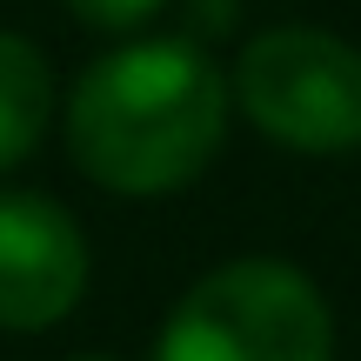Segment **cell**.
Masks as SVG:
<instances>
[{"mask_svg":"<svg viewBox=\"0 0 361 361\" xmlns=\"http://www.w3.org/2000/svg\"><path fill=\"white\" fill-rule=\"evenodd\" d=\"M241 114L288 154H355L361 147V47L328 27H268L234 61Z\"/></svg>","mask_w":361,"mask_h":361,"instance_id":"3957f363","label":"cell"},{"mask_svg":"<svg viewBox=\"0 0 361 361\" xmlns=\"http://www.w3.org/2000/svg\"><path fill=\"white\" fill-rule=\"evenodd\" d=\"M154 361H335V314L301 268L247 255L174 301Z\"/></svg>","mask_w":361,"mask_h":361,"instance_id":"7a4b0ae2","label":"cell"},{"mask_svg":"<svg viewBox=\"0 0 361 361\" xmlns=\"http://www.w3.org/2000/svg\"><path fill=\"white\" fill-rule=\"evenodd\" d=\"M87 295V241L47 194H0V328L34 335L74 314Z\"/></svg>","mask_w":361,"mask_h":361,"instance_id":"277c9868","label":"cell"},{"mask_svg":"<svg viewBox=\"0 0 361 361\" xmlns=\"http://www.w3.org/2000/svg\"><path fill=\"white\" fill-rule=\"evenodd\" d=\"M74 361H114V355H74Z\"/></svg>","mask_w":361,"mask_h":361,"instance_id":"52a82bcc","label":"cell"},{"mask_svg":"<svg viewBox=\"0 0 361 361\" xmlns=\"http://www.w3.org/2000/svg\"><path fill=\"white\" fill-rule=\"evenodd\" d=\"M234 87L194 40H128L67 94V154L107 194H174L221 154Z\"/></svg>","mask_w":361,"mask_h":361,"instance_id":"6da1fadb","label":"cell"},{"mask_svg":"<svg viewBox=\"0 0 361 361\" xmlns=\"http://www.w3.org/2000/svg\"><path fill=\"white\" fill-rule=\"evenodd\" d=\"M54 114V74H47V54L34 40L7 34L0 27V174L20 168L27 154L40 147Z\"/></svg>","mask_w":361,"mask_h":361,"instance_id":"5b68a950","label":"cell"},{"mask_svg":"<svg viewBox=\"0 0 361 361\" xmlns=\"http://www.w3.org/2000/svg\"><path fill=\"white\" fill-rule=\"evenodd\" d=\"M168 7V0H67V13L87 27H101V34H128V27L154 20V13Z\"/></svg>","mask_w":361,"mask_h":361,"instance_id":"8992f818","label":"cell"}]
</instances>
